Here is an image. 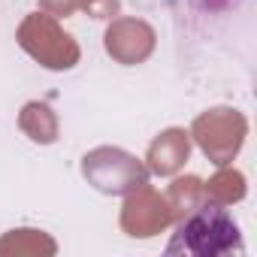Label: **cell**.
Masks as SVG:
<instances>
[{
    "instance_id": "cell-1",
    "label": "cell",
    "mask_w": 257,
    "mask_h": 257,
    "mask_svg": "<svg viewBox=\"0 0 257 257\" xmlns=\"http://www.w3.org/2000/svg\"><path fill=\"white\" fill-rule=\"evenodd\" d=\"M242 254L245 242L239 224L221 206H200L194 209L173 233L167 254H197V257H218V254Z\"/></svg>"
}]
</instances>
